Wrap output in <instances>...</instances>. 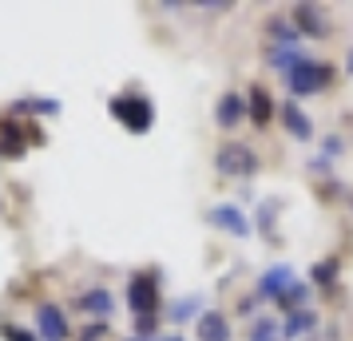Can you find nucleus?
I'll return each instance as SVG.
<instances>
[{
  "instance_id": "1",
  "label": "nucleus",
  "mask_w": 353,
  "mask_h": 341,
  "mask_svg": "<svg viewBox=\"0 0 353 341\" xmlns=\"http://www.w3.org/2000/svg\"><path fill=\"white\" fill-rule=\"evenodd\" d=\"M337 72L330 64H321V60H314V56H305L302 64L294 68V72H286L282 76V83H286L290 99H305V96H318V92H325V87H334Z\"/></svg>"
},
{
  "instance_id": "2",
  "label": "nucleus",
  "mask_w": 353,
  "mask_h": 341,
  "mask_svg": "<svg viewBox=\"0 0 353 341\" xmlns=\"http://www.w3.org/2000/svg\"><path fill=\"white\" fill-rule=\"evenodd\" d=\"M258 155L250 151V143H242V139H226L219 151H214V171L223 175V179H254L258 175Z\"/></svg>"
},
{
  "instance_id": "3",
  "label": "nucleus",
  "mask_w": 353,
  "mask_h": 341,
  "mask_svg": "<svg viewBox=\"0 0 353 341\" xmlns=\"http://www.w3.org/2000/svg\"><path fill=\"white\" fill-rule=\"evenodd\" d=\"M108 112H112V119H119L128 131H135V135L151 131V123H155V107H151V99L139 96V92H131V96H115L112 103H108Z\"/></svg>"
},
{
  "instance_id": "4",
  "label": "nucleus",
  "mask_w": 353,
  "mask_h": 341,
  "mask_svg": "<svg viewBox=\"0 0 353 341\" xmlns=\"http://www.w3.org/2000/svg\"><path fill=\"white\" fill-rule=\"evenodd\" d=\"M128 309L135 318L159 313V270H139L128 278Z\"/></svg>"
},
{
  "instance_id": "5",
  "label": "nucleus",
  "mask_w": 353,
  "mask_h": 341,
  "mask_svg": "<svg viewBox=\"0 0 353 341\" xmlns=\"http://www.w3.org/2000/svg\"><path fill=\"white\" fill-rule=\"evenodd\" d=\"M207 223L219 227L223 234H230V238H250L254 234V223L246 218V211H242L239 203H214L207 211Z\"/></svg>"
},
{
  "instance_id": "6",
  "label": "nucleus",
  "mask_w": 353,
  "mask_h": 341,
  "mask_svg": "<svg viewBox=\"0 0 353 341\" xmlns=\"http://www.w3.org/2000/svg\"><path fill=\"white\" fill-rule=\"evenodd\" d=\"M36 333L40 341H72V325H68V313L52 302H36Z\"/></svg>"
},
{
  "instance_id": "7",
  "label": "nucleus",
  "mask_w": 353,
  "mask_h": 341,
  "mask_svg": "<svg viewBox=\"0 0 353 341\" xmlns=\"http://www.w3.org/2000/svg\"><path fill=\"white\" fill-rule=\"evenodd\" d=\"M302 278L294 274V266H286V262H274V266H266L262 270V278H258V298H270V302H278L282 293H290L294 286H298Z\"/></svg>"
},
{
  "instance_id": "8",
  "label": "nucleus",
  "mask_w": 353,
  "mask_h": 341,
  "mask_svg": "<svg viewBox=\"0 0 353 341\" xmlns=\"http://www.w3.org/2000/svg\"><path fill=\"white\" fill-rule=\"evenodd\" d=\"M278 119H282V131H286L290 139H298V143H314V123H310V115L302 112L298 99H286V103L278 107Z\"/></svg>"
},
{
  "instance_id": "9",
  "label": "nucleus",
  "mask_w": 353,
  "mask_h": 341,
  "mask_svg": "<svg viewBox=\"0 0 353 341\" xmlns=\"http://www.w3.org/2000/svg\"><path fill=\"white\" fill-rule=\"evenodd\" d=\"M194 338L199 341H234L230 318H226L223 309H203V318L194 322Z\"/></svg>"
},
{
  "instance_id": "10",
  "label": "nucleus",
  "mask_w": 353,
  "mask_h": 341,
  "mask_svg": "<svg viewBox=\"0 0 353 341\" xmlns=\"http://www.w3.org/2000/svg\"><path fill=\"white\" fill-rule=\"evenodd\" d=\"M246 119V96H239V92H223L219 96V103H214V123L223 131H234Z\"/></svg>"
},
{
  "instance_id": "11",
  "label": "nucleus",
  "mask_w": 353,
  "mask_h": 341,
  "mask_svg": "<svg viewBox=\"0 0 353 341\" xmlns=\"http://www.w3.org/2000/svg\"><path fill=\"white\" fill-rule=\"evenodd\" d=\"M72 309H83V313H92V318H112L115 313V298L112 290H103V286H92V290H83L76 302H72Z\"/></svg>"
},
{
  "instance_id": "12",
  "label": "nucleus",
  "mask_w": 353,
  "mask_h": 341,
  "mask_svg": "<svg viewBox=\"0 0 353 341\" xmlns=\"http://www.w3.org/2000/svg\"><path fill=\"white\" fill-rule=\"evenodd\" d=\"M24 143H28V131L20 127L17 119H0V159H20L24 155Z\"/></svg>"
},
{
  "instance_id": "13",
  "label": "nucleus",
  "mask_w": 353,
  "mask_h": 341,
  "mask_svg": "<svg viewBox=\"0 0 353 341\" xmlns=\"http://www.w3.org/2000/svg\"><path fill=\"white\" fill-rule=\"evenodd\" d=\"M294 28H298L302 36H314V40L330 36L325 12H321V8H314V4H298V8H294Z\"/></svg>"
},
{
  "instance_id": "14",
  "label": "nucleus",
  "mask_w": 353,
  "mask_h": 341,
  "mask_svg": "<svg viewBox=\"0 0 353 341\" xmlns=\"http://www.w3.org/2000/svg\"><path fill=\"white\" fill-rule=\"evenodd\" d=\"M278 214H282V203L278 198H262L254 211V230L262 234V242H278Z\"/></svg>"
},
{
  "instance_id": "15",
  "label": "nucleus",
  "mask_w": 353,
  "mask_h": 341,
  "mask_svg": "<svg viewBox=\"0 0 353 341\" xmlns=\"http://www.w3.org/2000/svg\"><path fill=\"white\" fill-rule=\"evenodd\" d=\"M246 115L254 119L258 127H266L274 115H278V107H274V99H270V92L262 87V83H250V96H246Z\"/></svg>"
},
{
  "instance_id": "16",
  "label": "nucleus",
  "mask_w": 353,
  "mask_h": 341,
  "mask_svg": "<svg viewBox=\"0 0 353 341\" xmlns=\"http://www.w3.org/2000/svg\"><path fill=\"white\" fill-rule=\"evenodd\" d=\"M318 313L305 306V309H294V313H286V322H282V341H298L305 338V333H314L318 329Z\"/></svg>"
},
{
  "instance_id": "17",
  "label": "nucleus",
  "mask_w": 353,
  "mask_h": 341,
  "mask_svg": "<svg viewBox=\"0 0 353 341\" xmlns=\"http://www.w3.org/2000/svg\"><path fill=\"white\" fill-rule=\"evenodd\" d=\"M242 338L246 341H282V322L270 318V313H258V318L246 322V333Z\"/></svg>"
},
{
  "instance_id": "18",
  "label": "nucleus",
  "mask_w": 353,
  "mask_h": 341,
  "mask_svg": "<svg viewBox=\"0 0 353 341\" xmlns=\"http://www.w3.org/2000/svg\"><path fill=\"white\" fill-rule=\"evenodd\" d=\"M266 32H270V44H278V48H298L302 44V32L286 17H270L266 20Z\"/></svg>"
},
{
  "instance_id": "19",
  "label": "nucleus",
  "mask_w": 353,
  "mask_h": 341,
  "mask_svg": "<svg viewBox=\"0 0 353 341\" xmlns=\"http://www.w3.org/2000/svg\"><path fill=\"white\" fill-rule=\"evenodd\" d=\"M305 60L302 48H278V44H266V64L278 72V76H286V72H294V68Z\"/></svg>"
},
{
  "instance_id": "20",
  "label": "nucleus",
  "mask_w": 353,
  "mask_h": 341,
  "mask_svg": "<svg viewBox=\"0 0 353 341\" xmlns=\"http://www.w3.org/2000/svg\"><path fill=\"white\" fill-rule=\"evenodd\" d=\"M167 318H171V325H187V322H199L203 318V298H179V302H171L167 306Z\"/></svg>"
},
{
  "instance_id": "21",
  "label": "nucleus",
  "mask_w": 353,
  "mask_h": 341,
  "mask_svg": "<svg viewBox=\"0 0 353 341\" xmlns=\"http://www.w3.org/2000/svg\"><path fill=\"white\" fill-rule=\"evenodd\" d=\"M8 112H12V119H20V115H60V99H17Z\"/></svg>"
},
{
  "instance_id": "22",
  "label": "nucleus",
  "mask_w": 353,
  "mask_h": 341,
  "mask_svg": "<svg viewBox=\"0 0 353 341\" xmlns=\"http://www.w3.org/2000/svg\"><path fill=\"white\" fill-rule=\"evenodd\" d=\"M337 258H325V262H314L310 266V286H334L337 282Z\"/></svg>"
},
{
  "instance_id": "23",
  "label": "nucleus",
  "mask_w": 353,
  "mask_h": 341,
  "mask_svg": "<svg viewBox=\"0 0 353 341\" xmlns=\"http://www.w3.org/2000/svg\"><path fill=\"white\" fill-rule=\"evenodd\" d=\"M345 147H350V143H345L341 135H325V139H321V151H318V155H325V159L334 163V159H341V155H345Z\"/></svg>"
},
{
  "instance_id": "24",
  "label": "nucleus",
  "mask_w": 353,
  "mask_h": 341,
  "mask_svg": "<svg viewBox=\"0 0 353 341\" xmlns=\"http://www.w3.org/2000/svg\"><path fill=\"white\" fill-rule=\"evenodd\" d=\"M0 338H4V341H40L36 333L20 329V325H0Z\"/></svg>"
},
{
  "instance_id": "25",
  "label": "nucleus",
  "mask_w": 353,
  "mask_h": 341,
  "mask_svg": "<svg viewBox=\"0 0 353 341\" xmlns=\"http://www.w3.org/2000/svg\"><path fill=\"white\" fill-rule=\"evenodd\" d=\"M330 171H334V163L325 159V155H314V159H310V175H318V179H330Z\"/></svg>"
},
{
  "instance_id": "26",
  "label": "nucleus",
  "mask_w": 353,
  "mask_h": 341,
  "mask_svg": "<svg viewBox=\"0 0 353 341\" xmlns=\"http://www.w3.org/2000/svg\"><path fill=\"white\" fill-rule=\"evenodd\" d=\"M103 333H108V325L103 322H88L80 329V341H103Z\"/></svg>"
},
{
  "instance_id": "27",
  "label": "nucleus",
  "mask_w": 353,
  "mask_h": 341,
  "mask_svg": "<svg viewBox=\"0 0 353 341\" xmlns=\"http://www.w3.org/2000/svg\"><path fill=\"white\" fill-rule=\"evenodd\" d=\"M258 306H262V298H258V293H246L239 302V313L242 318H258Z\"/></svg>"
},
{
  "instance_id": "28",
  "label": "nucleus",
  "mask_w": 353,
  "mask_h": 341,
  "mask_svg": "<svg viewBox=\"0 0 353 341\" xmlns=\"http://www.w3.org/2000/svg\"><path fill=\"white\" fill-rule=\"evenodd\" d=\"M155 341H187V338H183V333H159Z\"/></svg>"
},
{
  "instance_id": "29",
  "label": "nucleus",
  "mask_w": 353,
  "mask_h": 341,
  "mask_svg": "<svg viewBox=\"0 0 353 341\" xmlns=\"http://www.w3.org/2000/svg\"><path fill=\"white\" fill-rule=\"evenodd\" d=\"M345 72H353V48H350V56H345Z\"/></svg>"
},
{
  "instance_id": "30",
  "label": "nucleus",
  "mask_w": 353,
  "mask_h": 341,
  "mask_svg": "<svg viewBox=\"0 0 353 341\" xmlns=\"http://www.w3.org/2000/svg\"><path fill=\"white\" fill-rule=\"evenodd\" d=\"M128 341H155V338H139V333H135V338H128Z\"/></svg>"
}]
</instances>
